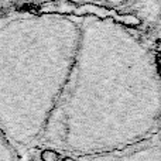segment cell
<instances>
[{
	"label": "cell",
	"mask_w": 161,
	"mask_h": 161,
	"mask_svg": "<svg viewBox=\"0 0 161 161\" xmlns=\"http://www.w3.org/2000/svg\"><path fill=\"white\" fill-rule=\"evenodd\" d=\"M64 36L47 14L0 20V129L14 150L41 137L61 95Z\"/></svg>",
	"instance_id": "cell-1"
},
{
	"label": "cell",
	"mask_w": 161,
	"mask_h": 161,
	"mask_svg": "<svg viewBox=\"0 0 161 161\" xmlns=\"http://www.w3.org/2000/svg\"><path fill=\"white\" fill-rule=\"evenodd\" d=\"M0 161H16V150L0 129Z\"/></svg>",
	"instance_id": "cell-2"
},
{
	"label": "cell",
	"mask_w": 161,
	"mask_h": 161,
	"mask_svg": "<svg viewBox=\"0 0 161 161\" xmlns=\"http://www.w3.org/2000/svg\"><path fill=\"white\" fill-rule=\"evenodd\" d=\"M41 161H61L58 151L53 150V148H45L41 151V156H40Z\"/></svg>",
	"instance_id": "cell-3"
},
{
	"label": "cell",
	"mask_w": 161,
	"mask_h": 161,
	"mask_svg": "<svg viewBox=\"0 0 161 161\" xmlns=\"http://www.w3.org/2000/svg\"><path fill=\"white\" fill-rule=\"evenodd\" d=\"M61 161H78L76 158H74V157H64Z\"/></svg>",
	"instance_id": "cell-4"
},
{
	"label": "cell",
	"mask_w": 161,
	"mask_h": 161,
	"mask_svg": "<svg viewBox=\"0 0 161 161\" xmlns=\"http://www.w3.org/2000/svg\"><path fill=\"white\" fill-rule=\"evenodd\" d=\"M157 65H158V72H160V75H161V57L157 58Z\"/></svg>",
	"instance_id": "cell-5"
}]
</instances>
